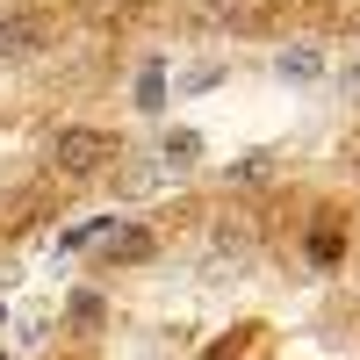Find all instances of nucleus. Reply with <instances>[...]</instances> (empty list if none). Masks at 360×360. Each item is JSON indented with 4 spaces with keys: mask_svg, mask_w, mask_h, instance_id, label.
<instances>
[{
    "mask_svg": "<svg viewBox=\"0 0 360 360\" xmlns=\"http://www.w3.org/2000/svg\"><path fill=\"white\" fill-rule=\"evenodd\" d=\"M108 159H115V137H108V130L72 123V130H58V137H51V173H65V180H94Z\"/></svg>",
    "mask_w": 360,
    "mask_h": 360,
    "instance_id": "nucleus-1",
    "label": "nucleus"
},
{
    "mask_svg": "<svg viewBox=\"0 0 360 360\" xmlns=\"http://www.w3.org/2000/svg\"><path fill=\"white\" fill-rule=\"evenodd\" d=\"M51 44V22H29V15H0V58L22 65V58H44Z\"/></svg>",
    "mask_w": 360,
    "mask_h": 360,
    "instance_id": "nucleus-2",
    "label": "nucleus"
},
{
    "mask_svg": "<svg viewBox=\"0 0 360 360\" xmlns=\"http://www.w3.org/2000/svg\"><path fill=\"white\" fill-rule=\"evenodd\" d=\"M115 231H123V238H108V245H101V252H108L115 266H144V259L159 252V238L144 231V224H115Z\"/></svg>",
    "mask_w": 360,
    "mask_h": 360,
    "instance_id": "nucleus-3",
    "label": "nucleus"
},
{
    "mask_svg": "<svg viewBox=\"0 0 360 360\" xmlns=\"http://www.w3.org/2000/svg\"><path fill=\"white\" fill-rule=\"evenodd\" d=\"M310 259H317V266H339V259H346L339 224H317V231H310Z\"/></svg>",
    "mask_w": 360,
    "mask_h": 360,
    "instance_id": "nucleus-4",
    "label": "nucleus"
},
{
    "mask_svg": "<svg viewBox=\"0 0 360 360\" xmlns=\"http://www.w3.org/2000/svg\"><path fill=\"white\" fill-rule=\"evenodd\" d=\"M202 22H245V0H195Z\"/></svg>",
    "mask_w": 360,
    "mask_h": 360,
    "instance_id": "nucleus-5",
    "label": "nucleus"
},
{
    "mask_svg": "<svg viewBox=\"0 0 360 360\" xmlns=\"http://www.w3.org/2000/svg\"><path fill=\"white\" fill-rule=\"evenodd\" d=\"M231 180H238V188H259V180H266V152H252V159H238V166H231Z\"/></svg>",
    "mask_w": 360,
    "mask_h": 360,
    "instance_id": "nucleus-6",
    "label": "nucleus"
},
{
    "mask_svg": "<svg viewBox=\"0 0 360 360\" xmlns=\"http://www.w3.org/2000/svg\"><path fill=\"white\" fill-rule=\"evenodd\" d=\"M281 72H295V79H317V51H288V58H281Z\"/></svg>",
    "mask_w": 360,
    "mask_h": 360,
    "instance_id": "nucleus-7",
    "label": "nucleus"
},
{
    "mask_svg": "<svg viewBox=\"0 0 360 360\" xmlns=\"http://www.w3.org/2000/svg\"><path fill=\"white\" fill-rule=\"evenodd\" d=\"M72 324H86V332H94V324H101V295H79V303H72Z\"/></svg>",
    "mask_w": 360,
    "mask_h": 360,
    "instance_id": "nucleus-8",
    "label": "nucleus"
},
{
    "mask_svg": "<svg viewBox=\"0 0 360 360\" xmlns=\"http://www.w3.org/2000/svg\"><path fill=\"white\" fill-rule=\"evenodd\" d=\"M195 152H202V144H195V137H188V130H180V137H166V159H180V166H188V159H195Z\"/></svg>",
    "mask_w": 360,
    "mask_h": 360,
    "instance_id": "nucleus-9",
    "label": "nucleus"
},
{
    "mask_svg": "<svg viewBox=\"0 0 360 360\" xmlns=\"http://www.w3.org/2000/svg\"><path fill=\"white\" fill-rule=\"evenodd\" d=\"M0 360H8V353H0Z\"/></svg>",
    "mask_w": 360,
    "mask_h": 360,
    "instance_id": "nucleus-10",
    "label": "nucleus"
}]
</instances>
